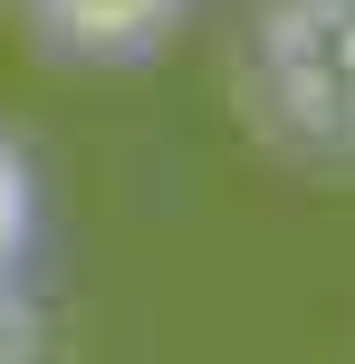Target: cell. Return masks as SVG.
I'll return each mask as SVG.
<instances>
[{
	"mask_svg": "<svg viewBox=\"0 0 355 364\" xmlns=\"http://www.w3.org/2000/svg\"><path fill=\"white\" fill-rule=\"evenodd\" d=\"M250 96L279 144L355 164V0H269L250 19Z\"/></svg>",
	"mask_w": 355,
	"mask_h": 364,
	"instance_id": "6da1fadb",
	"label": "cell"
},
{
	"mask_svg": "<svg viewBox=\"0 0 355 364\" xmlns=\"http://www.w3.org/2000/svg\"><path fill=\"white\" fill-rule=\"evenodd\" d=\"M192 0H29V29L68 68H154Z\"/></svg>",
	"mask_w": 355,
	"mask_h": 364,
	"instance_id": "7a4b0ae2",
	"label": "cell"
},
{
	"mask_svg": "<svg viewBox=\"0 0 355 364\" xmlns=\"http://www.w3.org/2000/svg\"><path fill=\"white\" fill-rule=\"evenodd\" d=\"M29 250H38V173H29V154L0 134V278L29 269Z\"/></svg>",
	"mask_w": 355,
	"mask_h": 364,
	"instance_id": "3957f363",
	"label": "cell"
},
{
	"mask_svg": "<svg viewBox=\"0 0 355 364\" xmlns=\"http://www.w3.org/2000/svg\"><path fill=\"white\" fill-rule=\"evenodd\" d=\"M48 355V307L29 297V269L0 278V364H38Z\"/></svg>",
	"mask_w": 355,
	"mask_h": 364,
	"instance_id": "277c9868",
	"label": "cell"
}]
</instances>
